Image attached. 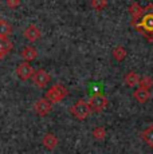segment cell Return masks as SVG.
Instances as JSON below:
<instances>
[{"instance_id":"6da1fadb","label":"cell","mask_w":153,"mask_h":154,"mask_svg":"<svg viewBox=\"0 0 153 154\" xmlns=\"http://www.w3.org/2000/svg\"><path fill=\"white\" fill-rule=\"evenodd\" d=\"M67 95H69V90L61 83L52 85L50 88H47V91L45 93V98L47 100H50L52 105L61 102V100H63Z\"/></svg>"},{"instance_id":"7a4b0ae2","label":"cell","mask_w":153,"mask_h":154,"mask_svg":"<svg viewBox=\"0 0 153 154\" xmlns=\"http://www.w3.org/2000/svg\"><path fill=\"white\" fill-rule=\"evenodd\" d=\"M90 112H92V109H90V106H89V102H86V100H83V99L76 100L74 105L70 107V114L74 118H76L78 121L86 119L90 115Z\"/></svg>"},{"instance_id":"3957f363","label":"cell","mask_w":153,"mask_h":154,"mask_svg":"<svg viewBox=\"0 0 153 154\" xmlns=\"http://www.w3.org/2000/svg\"><path fill=\"white\" fill-rule=\"evenodd\" d=\"M89 106L94 112H101L108 106V98L104 94H94L89 99Z\"/></svg>"},{"instance_id":"277c9868","label":"cell","mask_w":153,"mask_h":154,"mask_svg":"<svg viewBox=\"0 0 153 154\" xmlns=\"http://www.w3.org/2000/svg\"><path fill=\"white\" fill-rule=\"evenodd\" d=\"M16 76L20 79V81H27V79H31L32 75H34L35 70L32 69V66L27 62H20L15 69Z\"/></svg>"},{"instance_id":"5b68a950","label":"cell","mask_w":153,"mask_h":154,"mask_svg":"<svg viewBox=\"0 0 153 154\" xmlns=\"http://www.w3.org/2000/svg\"><path fill=\"white\" fill-rule=\"evenodd\" d=\"M31 79H32V82H34V85L36 86V87L43 88V87H46V86L48 85L50 74L47 72L46 70H43V69H38V70H35V72H34V75H32Z\"/></svg>"},{"instance_id":"8992f818","label":"cell","mask_w":153,"mask_h":154,"mask_svg":"<svg viewBox=\"0 0 153 154\" xmlns=\"http://www.w3.org/2000/svg\"><path fill=\"white\" fill-rule=\"evenodd\" d=\"M32 109H34V111L36 112L38 115H40V117H46V115L52 110V103L43 97V98H39L36 102L34 103V107Z\"/></svg>"},{"instance_id":"52a82bcc","label":"cell","mask_w":153,"mask_h":154,"mask_svg":"<svg viewBox=\"0 0 153 154\" xmlns=\"http://www.w3.org/2000/svg\"><path fill=\"white\" fill-rule=\"evenodd\" d=\"M23 34H24L26 39H27L28 42H31V43L36 42V40L39 39L40 36H42V32H40V29L38 28V26H35V24H28L27 27L24 28Z\"/></svg>"},{"instance_id":"ba28073f","label":"cell","mask_w":153,"mask_h":154,"mask_svg":"<svg viewBox=\"0 0 153 154\" xmlns=\"http://www.w3.org/2000/svg\"><path fill=\"white\" fill-rule=\"evenodd\" d=\"M42 143L46 149L55 150L58 146V143H59V140H58V137L55 134H52V133H46L42 138Z\"/></svg>"},{"instance_id":"9c48e42d","label":"cell","mask_w":153,"mask_h":154,"mask_svg":"<svg viewBox=\"0 0 153 154\" xmlns=\"http://www.w3.org/2000/svg\"><path fill=\"white\" fill-rule=\"evenodd\" d=\"M129 14L132 16V20L137 22V20H141V17L145 15V8H142L138 3H132L129 5Z\"/></svg>"},{"instance_id":"30bf717a","label":"cell","mask_w":153,"mask_h":154,"mask_svg":"<svg viewBox=\"0 0 153 154\" xmlns=\"http://www.w3.org/2000/svg\"><path fill=\"white\" fill-rule=\"evenodd\" d=\"M20 55H22V58L24 59V62H27V63H30V62L35 60V59L38 58V50L35 48L34 46H26L22 50V52H20Z\"/></svg>"},{"instance_id":"8fae6325","label":"cell","mask_w":153,"mask_h":154,"mask_svg":"<svg viewBox=\"0 0 153 154\" xmlns=\"http://www.w3.org/2000/svg\"><path fill=\"white\" fill-rule=\"evenodd\" d=\"M123 81H125V83L128 85L129 87H136V86H140L141 75H138L136 71H129V72L125 74Z\"/></svg>"},{"instance_id":"7c38bea8","label":"cell","mask_w":153,"mask_h":154,"mask_svg":"<svg viewBox=\"0 0 153 154\" xmlns=\"http://www.w3.org/2000/svg\"><path fill=\"white\" fill-rule=\"evenodd\" d=\"M134 98H136L137 102L140 103H146L151 98V91L146 90V88H142V87H138L136 88V91H134Z\"/></svg>"},{"instance_id":"4fadbf2b","label":"cell","mask_w":153,"mask_h":154,"mask_svg":"<svg viewBox=\"0 0 153 154\" xmlns=\"http://www.w3.org/2000/svg\"><path fill=\"white\" fill-rule=\"evenodd\" d=\"M141 138L148 146L153 147V125L148 126L142 133H141Z\"/></svg>"},{"instance_id":"5bb4252c","label":"cell","mask_w":153,"mask_h":154,"mask_svg":"<svg viewBox=\"0 0 153 154\" xmlns=\"http://www.w3.org/2000/svg\"><path fill=\"white\" fill-rule=\"evenodd\" d=\"M12 34V27L4 19H0V38H8Z\"/></svg>"},{"instance_id":"9a60e30c","label":"cell","mask_w":153,"mask_h":154,"mask_svg":"<svg viewBox=\"0 0 153 154\" xmlns=\"http://www.w3.org/2000/svg\"><path fill=\"white\" fill-rule=\"evenodd\" d=\"M14 44L8 38H0V54L2 55H7L8 52L12 50Z\"/></svg>"},{"instance_id":"2e32d148","label":"cell","mask_w":153,"mask_h":154,"mask_svg":"<svg viewBox=\"0 0 153 154\" xmlns=\"http://www.w3.org/2000/svg\"><path fill=\"white\" fill-rule=\"evenodd\" d=\"M113 58L117 62H122L126 58V48L123 46H117L113 50Z\"/></svg>"},{"instance_id":"e0dca14e","label":"cell","mask_w":153,"mask_h":154,"mask_svg":"<svg viewBox=\"0 0 153 154\" xmlns=\"http://www.w3.org/2000/svg\"><path fill=\"white\" fill-rule=\"evenodd\" d=\"M92 134L97 141H102V140H105V137H106V129H105L104 126H97L93 129Z\"/></svg>"},{"instance_id":"ac0fdd59","label":"cell","mask_w":153,"mask_h":154,"mask_svg":"<svg viewBox=\"0 0 153 154\" xmlns=\"http://www.w3.org/2000/svg\"><path fill=\"white\" fill-rule=\"evenodd\" d=\"M153 86V79L149 75H144L141 76V82H140V87L146 88V90H151V87Z\"/></svg>"},{"instance_id":"d6986e66","label":"cell","mask_w":153,"mask_h":154,"mask_svg":"<svg viewBox=\"0 0 153 154\" xmlns=\"http://www.w3.org/2000/svg\"><path fill=\"white\" fill-rule=\"evenodd\" d=\"M90 5H92V8H94L95 11H102L108 5V2L106 0H92Z\"/></svg>"},{"instance_id":"ffe728a7","label":"cell","mask_w":153,"mask_h":154,"mask_svg":"<svg viewBox=\"0 0 153 154\" xmlns=\"http://www.w3.org/2000/svg\"><path fill=\"white\" fill-rule=\"evenodd\" d=\"M5 5L10 8H17L20 5V0H7V2H5Z\"/></svg>"},{"instance_id":"44dd1931","label":"cell","mask_w":153,"mask_h":154,"mask_svg":"<svg viewBox=\"0 0 153 154\" xmlns=\"http://www.w3.org/2000/svg\"><path fill=\"white\" fill-rule=\"evenodd\" d=\"M3 58H4V55H2V54H0V59H3Z\"/></svg>"}]
</instances>
